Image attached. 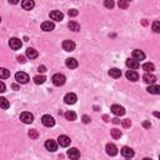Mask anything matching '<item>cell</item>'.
Listing matches in <instances>:
<instances>
[{
  "mask_svg": "<svg viewBox=\"0 0 160 160\" xmlns=\"http://www.w3.org/2000/svg\"><path fill=\"white\" fill-rule=\"evenodd\" d=\"M53 84H54L55 86H62V85H64L65 84V81H66V78L64 77L63 74H60V73H58V74H55V75H53Z\"/></svg>",
  "mask_w": 160,
  "mask_h": 160,
  "instance_id": "6da1fadb",
  "label": "cell"
},
{
  "mask_svg": "<svg viewBox=\"0 0 160 160\" xmlns=\"http://www.w3.org/2000/svg\"><path fill=\"white\" fill-rule=\"evenodd\" d=\"M20 120L24 124H30V123H33V120H34V115L29 111H24L20 114Z\"/></svg>",
  "mask_w": 160,
  "mask_h": 160,
  "instance_id": "7a4b0ae2",
  "label": "cell"
},
{
  "mask_svg": "<svg viewBox=\"0 0 160 160\" xmlns=\"http://www.w3.org/2000/svg\"><path fill=\"white\" fill-rule=\"evenodd\" d=\"M15 80L20 84H26L29 81V75L26 73H23V71H19L15 74Z\"/></svg>",
  "mask_w": 160,
  "mask_h": 160,
  "instance_id": "3957f363",
  "label": "cell"
},
{
  "mask_svg": "<svg viewBox=\"0 0 160 160\" xmlns=\"http://www.w3.org/2000/svg\"><path fill=\"white\" fill-rule=\"evenodd\" d=\"M41 123H43L44 126L50 128V126H54L55 125V120H54V118L50 116V115H44L41 118Z\"/></svg>",
  "mask_w": 160,
  "mask_h": 160,
  "instance_id": "277c9868",
  "label": "cell"
},
{
  "mask_svg": "<svg viewBox=\"0 0 160 160\" xmlns=\"http://www.w3.org/2000/svg\"><path fill=\"white\" fill-rule=\"evenodd\" d=\"M78 100L77 95H75L74 93H68L65 96H64V101H65V104H69V105H73L75 104Z\"/></svg>",
  "mask_w": 160,
  "mask_h": 160,
  "instance_id": "5b68a950",
  "label": "cell"
},
{
  "mask_svg": "<svg viewBox=\"0 0 160 160\" xmlns=\"http://www.w3.org/2000/svg\"><path fill=\"white\" fill-rule=\"evenodd\" d=\"M9 45L13 50H19L23 44H21L20 39H18V38H11V39L9 40Z\"/></svg>",
  "mask_w": 160,
  "mask_h": 160,
  "instance_id": "8992f818",
  "label": "cell"
},
{
  "mask_svg": "<svg viewBox=\"0 0 160 160\" xmlns=\"http://www.w3.org/2000/svg\"><path fill=\"white\" fill-rule=\"evenodd\" d=\"M70 138L69 136H66V135H60L59 138H58V144L60 146H63V148H66V146H69L70 145Z\"/></svg>",
  "mask_w": 160,
  "mask_h": 160,
  "instance_id": "52a82bcc",
  "label": "cell"
},
{
  "mask_svg": "<svg viewBox=\"0 0 160 160\" xmlns=\"http://www.w3.org/2000/svg\"><path fill=\"white\" fill-rule=\"evenodd\" d=\"M126 66L129 68V69H131V70H136V69H139V66H140V64L139 62L136 59H126Z\"/></svg>",
  "mask_w": 160,
  "mask_h": 160,
  "instance_id": "ba28073f",
  "label": "cell"
},
{
  "mask_svg": "<svg viewBox=\"0 0 160 160\" xmlns=\"http://www.w3.org/2000/svg\"><path fill=\"white\" fill-rule=\"evenodd\" d=\"M106 153H108V155H110V157H115V155L118 154V148L114 145V144L111 143H109V144H106Z\"/></svg>",
  "mask_w": 160,
  "mask_h": 160,
  "instance_id": "9c48e42d",
  "label": "cell"
},
{
  "mask_svg": "<svg viewBox=\"0 0 160 160\" xmlns=\"http://www.w3.org/2000/svg\"><path fill=\"white\" fill-rule=\"evenodd\" d=\"M111 113L114 114V115H116V116H121V115H124V114H125V109L123 108V106H120V105H113L111 106Z\"/></svg>",
  "mask_w": 160,
  "mask_h": 160,
  "instance_id": "30bf717a",
  "label": "cell"
},
{
  "mask_svg": "<svg viewBox=\"0 0 160 160\" xmlns=\"http://www.w3.org/2000/svg\"><path fill=\"white\" fill-rule=\"evenodd\" d=\"M63 18H64V15H63L62 11H59V10H53L50 13V19H51V20L60 21V20H63Z\"/></svg>",
  "mask_w": 160,
  "mask_h": 160,
  "instance_id": "8fae6325",
  "label": "cell"
},
{
  "mask_svg": "<svg viewBox=\"0 0 160 160\" xmlns=\"http://www.w3.org/2000/svg\"><path fill=\"white\" fill-rule=\"evenodd\" d=\"M63 49L65 51H73L75 49V43H74V41H71V40H64Z\"/></svg>",
  "mask_w": 160,
  "mask_h": 160,
  "instance_id": "7c38bea8",
  "label": "cell"
},
{
  "mask_svg": "<svg viewBox=\"0 0 160 160\" xmlns=\"http://www.w3.org/2000/svg\"><path fill=\"white\" fill-rule=\"evenodd\" d=\"M121 155H123L124 158H133L134 157V150L129 146H124L123 149H121Z\"/></svg>",
  "mask_w": 160,
  "mask_h": 160,
  "instance_id": "4fadbf2b",
  "label": "cell"
},
{
  "mask_svg": "<svg viewBox=\"0 0 160 160\" xmlns=\"http://www.w3.org/2000/svg\"><path fill=\"white\" fill-rule=\"evenodd\" d=\"M143 79H144V81H145L146 84H154L155 81H157V77L155 75H153V74H150V73H146V74H144V77H143Z\"/></svg>",
  "mask_w": 160,
  "mask_h": 160,
  "instance_id": "5bb4252c",
  "label": "cell"
},
{
  "mask_svg": "<svg viewBox=\"0 0 160 160\" xmlns=\"http://www.w3.org/2000/svg\"><path fill=\"white\" fill-rule=\"evenodd\" d=\"M21 6H23V9H25V10H31L35 6V3H34V0H23Z\"/></svg>",
  "mask_w": 160,
  "mask_h": 160,
  "instance_id": "9a60e30c",
  "label": "cell"
},
{
  "mask_svg": "<svg viewBox=\"0 0 160 160\" xmlns=\"http://www.w3.org/2000/svg\"><path fill=\"white\" fill-rule=\"evenodd\" d=\"M55 25L53 21H44L43 24H41V30H44V31H51V30H54Z\"/></svg>",
  "mask_w": 160,
  "mask_h": 160,
  "instance_id": "2e32d148",
  "label": "cell"
},
{
  "mask_svg": "<svg viewBox=\"0 0 160 160\" xmlns=\"http://www.w3.org/2000/svg\"><path fill=\"white\" fill-rule=\"evenodd\" d=\"M45 148H46V150H49V151H55L58 149V144H56L54 140H46Z\"/></svg>",
  "mask_w": 160,
  "mask_h": 160,
  "instance_id": "e0dca14e",
  "label": "cell"
},
{
  "mask_svg": "<svg viewBox=\"0 0 160 160\" xmlns=\"http://www.w3.org/2000/svg\"><path fill=\"white\" fill-rule=\"evenodd\" d=\"M68 157L70 159H79L80 158V151L77 148H71L70 150H68Z\"/></svg>",
  "mask_w": 160,
  "mask_h": 160,
  "instance_id": "ac0fdd59",
  "label": "cell"
},
{
  "mask_svg": "<svg viewBox=\"0 0 160 160\" xmlns=\"http://www.w3.org/2000/svg\"><path fill=\"white\" fill-rule=\"evenodd\" d=\"M125 75H126V78H128L129 80H131V81H136V80L139 79V74L136 73L135 70H131V69H130V70H128Z\"/></svg>",
  "mask_w": 160,
  "mask_h": 160,
  "instance_id": "d6986e66",
  "label": "cell"
},
{
  "mask_svg": "<svg viewBox=\"0 0 160 160\" xmlns=\"http://www.w3.org/2000/svg\"><path fill=\"white\" fill-rule=\"evenodd\" d=\"M148 93L149 94H154V95H159L160 94V85H154V84H151L148 88Z\"/></svg>",
  "mask_w": 160,
  "mask_h": 160,
  "instance_id": "ffe728a7",
  "label": "cell"
},
{
  "mask_svg": "<svg viewBox=\"0 0 160 160\" xmlns=\"http://www.w3.org/2000/svg\"><path fill=\"white\" fill-rule=\"evenodd\" d=\"M66 66L69 68V69H75V68H78V60H75L74 58H69V59H66Z\"/></svg>",
  "mask_w": 160,
  "mask_h": 160,
  "instance_id": "44dd1931",
  "label": "cell"
},
{
  "mask_svg": "<svg viewBox=\"0 0 160 160\" xmlns=\"http://www.w3.org/2000/svg\"><path fill=\"white\" fill-rule=\"evenodd\" d=\"M133 58L136 59L138 62H139V60H144V59H145V54H144L142 50H138V49H136V50L133 51Z\"/></svg>",
  "mask_w": 160,
  "mask_h": 160,
  "instance_id": "7402d4cb",
  "label": "cell"
},
{
  "mask_svg": "<svg viewBox=\"0 0 160 160\" xmlns=\"http://www.w3.org/2000/svg\"><path fill=\"white\" fill-rule=\"evenodd\" d=\"M26 56H28L29 59H35V58H38V51L34 48H28L26 49Z\"/></svg>",
  "mask_w": 160,
  "mask_h": 160,
  "instance_id": "603a6c76",
  "label": "cell"
},
{
  "mask_svg": "<svg viewBox=\"0 0 160 160\" xmlns=\"http://www.w3.org/2000/svg\"><path fill=\"white\" fill-rule=\"evenodd\" d=\"M109 75H110L111 78H114V79H118V78L121 77V70L116 69V68H113V69L109 70Z\"/></svg>",
  "mask_w": 160,
  "mask_h": 160,
  "instance_id": "cb8c5ba5",
  "label": "cell"
},
{
  "mask_svg": "<svg viewBox=\"0 0 160 160\" xmlns=\"http://www.w3.org/2000/svg\"><path fill=\"white\" fill-rule=\"evenodd\" d=\"M64 116H65V119L69 120V121L77 120V114H75L74 111H66L65 114H64Z\"/></svg>",
  "mask_w": 160,
  "mask_h": 160,
  "instance_id": "d4e9b609",
  "label": "cell"
},
{
  "mask_svg": "<svg viewBox=\"0 0 160 160\" xmlns=\"http://www.w3.org/2000/svg\"><path fill=\"white\" fill-rule=\"evenodd\" d=\"M68 28L70 30H73V31H79L80 30V25L78 24L77 21H70L69 24H68Z\"/></svg>",
  "mask_w": 160,
  "mask_h": 160,
  "instance_id": "484cf974",
  "label": "cell"
},
{
  "mask_svg": "<svg viewBox=\"0 0 160 160\" xmlns=\"http://www.w3.org/2000/svg\"><path fill=\"white\" fill-rule=\"evenodd\" d=\"M155 69V66H154V64H151V63H145L143 65V70H145L146 73H151Z\"/></svg>",
  "mask_w": 160,
  "mask_h": 160,
  "instance_id": "4316f807",
  "label": "cell"
},
{
  "mask_svg": "<svg viewBox=\"0 0 160 160\" xmlns=\"http://www.w3.org/2000/svg\"><path fill=\"white\" fill-rule=\"evenodd\" d=\"M10 77V71L5 69V68H1L0 69V78L1 79H6V78H9Z\"/></svg>",
  "mask_w": 160,
  "mask_h": 160,
  "instance_id": "83f0119b",
  "label": "cell"
},
{
  "mask_svg": "<svg viewBox=\"0 0 160 160\" xmlns=\"http://www.w3.org/2000/svg\"><path fill=\"white\" fill-rule=\"evenodd\" d=\"M121 135H123V134H121V131L119 130V129L115 128V129H113V130H111V136L114 139H120Z\"/></svg>",
  "mask_w": 160,
  "mask_h": 160,
  "instance_id": "f1b7e54d",
  "label": "cell"
},
{
  "mask_svg": "<svg viewBox=\"0 0 160 160\" xmlns=\"http://www.w3.org/2000/svg\"><path fill=\"white\" fill-rule=\"evenodd\" d=\"M0 106H1V109H8L10 106V104H9V101L6 100L5 98H0Z\"/></svg>",
  "mask_w": 160,
  "mask_h": 160,
  "instance_id": "f546056e",
  "label": "cell"
},
{
  "mask_svg": "<svg viewBox=\"0 0 160 160\" xmlns=\"http://www.w3.org/2000/svg\"><path fill=\"white\" fill-rule=\"evenodd\" d=\"M45 80H46V78H45L44 75H38V77L34 78V81H35V84H44Z\"/></svg>",
  "mask_w": 160,
  "mask_h": 160,
  "instance_id": "4dcf8cb0",
  "label": "cell"
},
{
  "mask_svg": "<svg viewBox=\"0 0 160 160\" xmlns=\"http://www.w3.org/2000/svg\"><path fill=\"white\" fill-rule=\"evenodd\" d=\"M151 29H153L154 33L160 34V21H154L153 25H151Z\"/></svg>",
  "mask_w": 160,
  "mask_h": 160,
  "instance_id": "1f68e13d",
  "label": "cell"
},
{
  "mask_svg": "<svg viewBox=\"0 0 160 160\" xmlns=\"http://www.w3.org/2000/svg\"><path fill=\"white\" fill-rule=\"evenodd\" d=\"M118 5H119L120 9H128V1L126 0H119Z\"/></svg>",
  "mask_w": 160,
  "mask_h": 160,
  "instance_id": "d6a6232c",
  "label": "cell"
},
{
  "mask_svg": "<svg viewBox=\"0 0 160 160\" xmlns=\"http://www.w3.org/2000/svg\"><path fill=\"white\" fill-rule=\"evenodd\" d=\"M104 5H105V8H108V9H113L115 4H114L113 0H105V1H104Z\"/></svg>",
  "mask_w": 160,
  "mask_h": 160,
  "instance_id": "836d02e7",
  "label": "cell"
},
{
  "mask_svg": "<svg viewBox=\"0 0 160 160\" xmlns=\"http://www.w3.org/2000/svg\"><path fill=\"white\" fill-rule=\"evenodd\" d=\"M29 136L31 139H36L38 138V131L35 129H31V130H29Z\"/></svg>",
  "mask_w": 160,
  "mask_h": 160,
  "instance_id": "e575fe53",
  "label": "cell"
},
{
  "mask_svg": "<svg viewBox=\"0 0 160 160\" xmlns=\"http://www.w3.org/2000/svg\"><path fill=\"white\" fill-rule=\"evenodd\" d=\"M78 14H79V11L77 9H70L68 11V15H69V16H77Z\"/></svg>",
  "mask_w": 160,
  "mask_h": 160,
  "instance_id": "d590c367",
  "label": "cell"
},
{
  "mask_svg": "<svg viewBox=\"0 0 160 160\" xmlns=\"http://www.w3.org/2000/svg\"><path fill=\"white\" fill-rule=\"evenodd\" d=\"M131 125V121L129 120V119H125V120H123V126L124 128H129Z\"/></svg>",
  "mask_w": 160,
  "mask_h": 160,
  "instance_id": "8d00e7d4",
  "label": "cell"
},
{
  "mask_svg": "<svg viewBox=\"0 0 160 160\" xmlns=\"http://www.w3.org/2000/svg\"><path fill=\"white\" fill-rule=\"evenodd\" d=\"M16 59H18V62H19V63H21V64H24V63L26 62V60H25V56H23V55H19Z\"/></svg>",
  "mask_w": 160,
  "mask_h": 160,
  "instance_id": "74e56055",
  "label": "cell"
},
{
  "mask_svg": "<svg viewBox=\"0 0 160 160\" xmlns=\"http://www.w3.org/2000/svg\"><path fill=\"white\" fill-rule=\"evenodd\" d=\"M38 71H39V73H45V71H46V68L44 65H41V66L38 68Z\"/></svg>",
  "mask_w": 160,
  "mask_h": 160,
  "instance_id": "f35d334b",
  "label": "cell"
},
{
  "mask_svg": "<svg viewBox=\"0 0 160 160\" xmlns=\"http://www.w3.org/2000/svg\"><path fill=\"white\" fill-rule=\"evenodd\" d=\"M83 121H84V123H85V124H88V123H89V121H90V118L88 116V115H84V116H83Z\"/></svg>",
  "mask_w": 160,
  "mask_h": 160,
  "instance_id": "ab89813d",
  "label": "cell"
},
{
  "mask_svg": "<svg viewBox=\"0 0 160 160\" xmlns=\"http://www.w3.org/2000/svg\"><path fill=\"white\" fill-rule=\"evenodd\" d=\"M0 91H1V93H4V91H5V84H4V81H0Z\"/></svg>",
  "mask_w": 160,
  "mask_h": 160,
  "instance_id": "60d3db41",
  "label": "cell"
},
{
  "mask_svg": "<svg viewBox=\"0 0 160 160\" xmlns=\"http://www.w3.org/2000/svg\"><path fill=\"white\" fill-rule=\"evenodd\" d=\"M143 126H144V128H150L151 124L149 123V121H144V123H143Z\"/></svg>",
  "mask_w": 160,
  "mask_h": 160,
  "instance_id": "b9f144b4",
  "label": "cell"
},
{
  "mask_svg": "<svg viewBox=\"0 0 160 160\" xmlns=\"http://www.w3.org/2000/svg\"><path fill=\"white\" fill-rule=\"evenodd\" d=\"M111 121H113L114 124H119V121H120V120L118 119V118H114V119H111Z\"/></svg>",
  "mask_w": 160,
  "mask_h": 160,
  "instance_id": "7bdbcfd3",
  "label": "cell"
},
{
  "mask_svg": "<svg viewBox=\"0 0 160 160\" xmlns=\"http://www.w3.org/2000/svg\"><path fill=\"white\" fill-rule=\"evenodd\" d=\"M11 88H13L14 90H19V86L16 85V84H13V85H11Z\"/></svg>",
  "mask_w": 160,
  "mask_h": 160,
  "instance_id": "ee69618b",
  "label": "cell"
},
{
  "mask_svg": "<svg viewBox=\"0 0 160 160\" xmlns=\"http://www.w3.org/2000/svg\"><path fill=\"white\" fill-rule=\"evenodd\" d=\"M9 3H10V4H18L19 0H9Z\"/></svg>",
  "mask_w": 160,
  "mask_h": 160,
  "instance_id": "f6af8a7d",
  "label": "cell"
},
{
  "mask_svg": "<svg viewBox=\"0 0 160 160\" xmlns=\"http://www.w3.org/2000/svg\"><path fill=\"white\" fill-rule=\"evenodd\" d=\"M103 118H104V120H105V121H109V118H108V115H104Z\"/></svg>",
  "mask_w": 160,
  "mask_h": 160,
  "instance_id": "bcb514c9",
  "label": "cell"
},
{
  "mask_svg": "<svg viewBox=\"0 0 160 160\" xmlns=\"http://www.w3.org/2000/svg\"><path fill=\"white\" fill-rule=\"evenodd\" d=\"M154 115L158 116V118H160V113H154Z\"/></svg>",
  "mask_w": 160,
  "mask_h": 160,
  "instance_id": "7dc6e473",
  "label": "cell"
},
{
  "mask_svg": "<svg viewBox=\"0 0 160 160\" xmlns=\"http://www.w3.org/2000/svg\"><path fill=\"white\" fill-rule=\"evenodd\" d=\"M126 1H129V0H126Z\"/></svg>",
  "mask_w": 160,
  "mask_h": 160,
  "instance_id": "c3c4849f",
  "label": "cell"
}]
</instances>
